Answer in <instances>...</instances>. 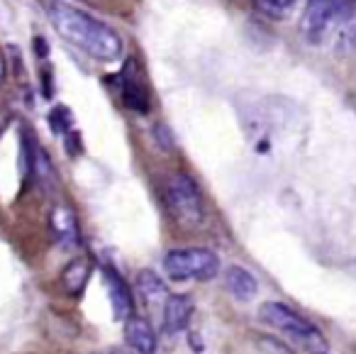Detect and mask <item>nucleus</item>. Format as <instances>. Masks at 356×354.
Here are the masks:
<instances>
[{"instance_id": "obj_1", "label": "nucleus", "mask_w": 356, "mask_h": 354, "mask_svg": "<svg viewBox=\"0 0 356 354\" xmlns=\"http://www.w3.org/2000/svg\"><path fill=\"white\" fill-rule=\"evenodd\" d=\"M47 17L54 32L71 47L86 52L98 61H115L122 54V40L105 22L95 20L93 15L69 6L64 0H42Z\"/></svg>"}, {"instance_id": "obj_2", "label": "nucleus", "mask_w": 356, "mask_h": 354, "mask_svg": "<svg viewBox=\"0 0 356 354\" xmlns=\"http://www.w3.org/2000/svg\"><path fill=\"white\" fill-rule=\"evenodd\" d=\"M259 318L261 323H266L268 328L278 330L283 337H288L298 349L307 354H327L330 352V342L325 334L317 330V325H312L307 318H302L300 313L291 308L286 303L278 300H266L259 308Z\"/></svg>"}, {"instance_id": "obj_3", "label": "nucleus", "mask_w": 356, "mask_h": 354, "mask_svg": "<svg viewBox=\"0 0 356 354\" xmlns=\"http://www.w3.org/2000/svg\"><path fill=\"white\" fill-rule=\"evenodd\" d=\"M166 206L173 220L186 230H195L203 225V193L188 174H173L166 181Z\"/></svg>"}, {"instance_id": "obj_4", "label": "nucleus", "mask_w": 356, "mask_h": 354, "mask_svg": "<svg viewBox=\"0 0 356 354\" xmlns=\"http://www.w3.org/2000/svg\"><path fill=\"white\" fill-rule=\"evenodd\" d=\"M163 271L173 281H210L220 274V259L203 247L171 249L163 256Z\"/></svg>"}, {"instance_id": "obj_5", "label": "nucleus", "mask_w": 356, "mask_h": 354, "mask_svg": "<svg viewBox=\"0 0 356 354\" xmlns=\"http://www.w3.org/2000/svg\"><path fill=\"white\" fill-rule=\"evenodd\" d=\"M356 10V0H307L302 10L300 30L307 40L317 42L330 35L341 20Z\"/></svg>"}, {"instance_id": "obj_6", "label": "nucleus", "mask_w": 356, "mask_h": 354, "mask_svg": "<svg viewBox=\"0 0 356 354\" xmlns=\"http://www.w3.org/2000/svg\"><path fill=\"white\" fill-rule=\"evenodd\" d=\"M193 315V300L184 293H168L163 303V328L166 332H184Z\"/></svg>"}, {"instance_id": "obj_7", "label": "nucleus", "mask_w": 356, "mask_h": 354, "mask_svg": "<svg viewBox=\"0 0 356 354\" xmlns=\"http://www.w3.org/2000/svg\"><path fill=\"white\" fill-rule=\"evenodd\" d=\"M103 279H105V286H108L110 305H113L115 318L127 320L129 315H132V310H134V303H132V293H129L124 279L115 269H110V266L103 271Z\"/></svg>"}, {"instance_id": "obj_8", "label": "nucleus", "mask_w": 356, "mask_h": 354, "mask_svg": "<svg viewBox=\"0 0 356 354\" xmlns=\"http://www.w3.org/2000/svg\"><path fill=\"white\" fill-rule=\"evenodd\" d=\"M124 339L137 354H154L156 352V332L152 330L149 320L129 315L124 320Z\"/></svg>"}, {"instance_id": "obj_9", "label": "nucleus", "mask_w": 356, "mask_h": 354, "mask_svg": "<svg viewBox=\"0 0 356 354\" xmlns=\"http://www.w3.org/2000/svg\"><path fill=\"white\" fill-rule=\"evenodd\" d=\"M122 98H124V105H129V108L137 110V113H149V95H147L144 84L137 76V64H134V59H129L127 69L122 71Z\"/></svg>"}, {"instance_id": "obj_10", "label": "nucleus", "mask_w": 356, "mask_h": 354, "mask_svg": "<svg viewBox=\"0 0 356 354\" xmlns=\"http://www.w3.org/2000/svg\"><path fill=\"white\" fill-rule=\"evenodd\" d=\"M49 225H51V232H54V237L59 240V245L76 247L81 242L79 222H76V215H74V210H71V208L56 206L54 210H51Z\"/></svg>"}, {"instance_id": "obj_11", "label": "nucleus", "mask_w": 356, "mask_h": 354, "mask_svg": "<svg viewBox=\"0 0 356 354\" xmlns=\"http://www.w3.org/2000/svg\"><path fill=\"white\" fill-rule=\"evenodd\" d=\"M225 286H227L229 293L237 300H242V303L254 300L259 293L257 279H254L252 271H247L244 266H229V269H225Z\"/></svg>"}, {"instance_id": "obj_12", "label": "nucleus", "mask_w": 356, "mask_h": 354, "mask_svg": "<svg viewBox=\"0 0 356 354\" xmlns=\"http://www.w3.org/2000/svg\"><path fill=\"white\" fill-rule=\"evenodd\" d=\"M137 291L144 303L152 305V308H156V305L163 308V303H166V298H168L166 284H163L161 276H156L152 269H144L137 274Z\"/></svg>"}, {"instance_id": "obj_13", "label": "nucleus", "mask_w": 356, "mask_h": 354, "mask_svg": "<svg viewBox=\"0 0 356 354\" xmlns=\"http://www.w3.org/2000/svg\"><path fill=\"white\" fill-rule=\"evenodd\" d=\"M90 269H93V266H90V261L86 259V256H79V259H74L64 269V274H61V284H64V288L69 291L71 295H79L81 291L86 288V284H88Z\"/></svg>"}, {"instance_id": "obj_14", "label": "nucleus", "mask_w": 356, "mask_h": 354, "mask_svg": "<svg viewBox=\"0 0 356 354\" xmlns=\"http://www.w3.org/2000/svg\"><path fill=\"white\" fill-rule=\"evenodd\" d=\"M332 32L337 35V49L341 52L356 49V10L346 20H341Z\"/></svg>"}, {"instance_id": "obj_15", "label": "nucleus", "mask_w": 356, "mask_h": 354, "mask_svg": "<svg viewBox=\"0 0 356 354\" xmlns=\"http://www.w3.org/2000/svg\"><path fill=\"white\" fill-rule=\"evenodd\" d=\"M298 0H257V10L271 20H283L291 15Z\"/></svg>"}, {"instance_id": "obj_16", "label": "nucleus", "mask_w": 356, "mask_h": 354, "mask_svg": "<svg viewBox=\"0 0 356 354\" xmlns=\"http://www.w3.org/2000/svg\"><path fill=\"white\" fill-rule=\"evenodd\" d=\"M49 125L56 134L71 132V110L64 108V105H56V108L49 113Z\"/></svg>"}, {"instance_id": "obj_17", "label": "nucleus", "mask_w": 356, "mask_h": 354, "mask_svg": "<svg viewBox=\"0 0 356 354\" xmlns=\"http://www.w3.org/2000/svg\"><path fill=\"white\" fill-rule=\"evenodd\" d=\"M154 137H156V144L161 149H171L173 147V137H171V130H168V125L159 123L156 128H154Z\"/></svg>"}, {"instance_id": "obj_18", "label": "nucleus", "mask_w": 356, "mask_h": 354, "mask_svg": "<svg viewBox=\"0 0 356 354\" xmlns=\"http://www.w3.org/2000/svg\"><path fill=\"white\" fill-rule=\"evenodd\" d=\"M6 79V56L0 54V81Z\"/></svg>"}]
</instances>
